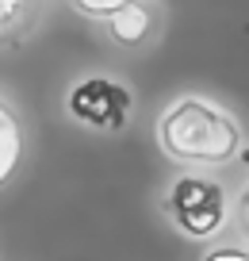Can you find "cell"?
Wrapping results in <instances>:
<instances>
[{
  "mask_svg": "<svg viewBox=\"0 0 249 261\" xmlns=\"http://www.w3.org/2000/svg\"><path fill=\"white\" fill-rule=\"evenodd\" d=\"M157 146L184 169H223L241 158L245 130L226 108L203 96H180L157 119Z\"/></svg>",
  "mask_w": 249,
  "mask_h": 261,
  "instance_id": "6da1fadb",
  "label": "cell"
},
{
  "mask_svg": "<svg viewBox=\"0 0 249 261\" xmlns=\"http://www.w3.org/2000/svg\"><path fill=\"white\" fill-rule=\"evenodd\" d=\"M161 212L180 234L211 238L230 219V200L218 180L203 177V173H180L169 185V192L161 196Z\"/></svg>",
  "mask_w": 249,
  "mask_h": 261,
  "instance_id": "7a4b0ae2",
  "label": "cell"
},
{
  "mask_svg": "<svg viewBox=\"0 0 249 261\" xmlns=\"http://www.w3.org/2000/svg\"><path fill=\"white\" fill-rule=\"evenodd\" d=\"M65 112H69V119L85 123V127L112 135V130H123L130 123V115H134V92L123 81H115V77L92 73L69 89Z\"/></svg>",
  "mask_w": 249,
  "mask_h": 261,
  "instance_id": "3957f363",
  "label": "cell"
},
{
  "mask_svg": "<svg viewBox=\"0 0 249 261\" xmlns=\"http://www.w3.org/2000/svg\"><path fill=\"white\" fill-rule=\"evenodd\" d=\"M104 27H107V39H112L115 46L138 50L157 31V8H150V4H127V0H123V8L115 12Z\"/></svg>",
  "mask_w": 249,
  "mask_h": 261,
  "instance_id": "277c9868",
  "label": "cell"
},
{
  "mask_svg": "<svg viewBox=\"0 0 249 261\" xmlns=\"http://www.w3.org/2000/svg\"><path fill=\"white\" fill-rule=\"evenodd\" d=\"M23 150H27V130L19 112L0 96V188L8 185L23 165Z\"/></svg>",
  "mask_w": 249,
  "mask_h": 261,
  "instance_id": "5b68a950",
  "label": "cell"
},
{
  "mask_svg": "<svg viewBox=\"0 0 249 261\" xmlns=\"http://www.w3.org/2000/svg\"><path fill=\"white\" fill-rule=\"evenodd\" d=\"M42 8L23 0H0V46H19L39 27Z\"/></svg>",
  "mask_w": 249,
  "mask_h": 261,
  "instance_id": "8992f818",
  "label": "cell"
},
{
  "mask_svg": "<svg viewBox=\"0 0 249 261\" xmlns=\"http://www.w3.org/2000/svg\"><path fill=\"white\" fill-rule=\"evenodd\" d=\"M69 8L77 12V16L92 19V23H107V19L123 8V0H73Z\"/></svg>",
  "mask_w": 249,
  "mask_h": 261,
  "instance_id": "52a82bcc",
  "label": "cell"
},
{
  "mask_svg": "<svg viewBox=\"0 0 249 261\" xmlns=\"http://www.w3.org/2000/svg\"><path fill=\"white\" fill-rule=\"evenodd\" d=\"M203 261H249V246H211L203 250Z\"/></svg>",
  "mask_w": 249,
  "mask_h": 261,
  "instance_id": "ba28073f",
  "label": "cell"
},
{
  "mask_svg": "<svg viewBox=\"0 0 249 261\" xmlns=\"http://www.w3.org/2000/svg\"><path fill=\"white\" fill-rule=\"evenodd\" d=\"M234 215H238V230L245 234V242H249V185L241 188V196H238V207H234Z\"/></svg>",
  "mask_w": 249,
  "mask_h": 261,
  "instance_id": "9c48e42d",
  "label": "cell"
},
{
  "mask_svg": "<svg viewBox=\"0 0 249 261\" xmlns=\"http://www.w3.org/2000/svg\"><path fill=\"white\" fill-rule=\"evenodd\" d=\"M241 162H249V142H245V146H241Z\"/></svg>",
  "mask_w": 249,
  "mask_h": 261,
  "instance_id": "30bf717a",
  "label": "cell"
}]
</instances>
